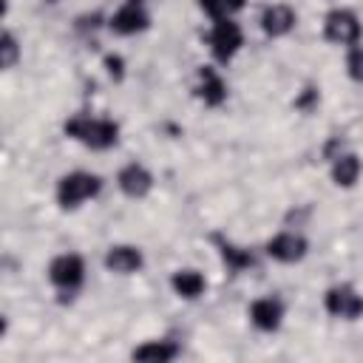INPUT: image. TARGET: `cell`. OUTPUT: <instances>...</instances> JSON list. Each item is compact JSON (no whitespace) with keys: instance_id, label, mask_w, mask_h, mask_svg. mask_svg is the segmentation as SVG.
Listing matches in <instances>:
<instances>
[{"instance_id":"cell-1","label":"cell","mask_w":363,"mask_h":363,"mask_svg":"<svg viewBox=\"0 0 363 363\" xmlns=\"http://www.w3.org/2000/svg\"><path fill=\"white\" fill-rule=\"evenodd\" d=\"M65 133L94 150L113 147L119 139V125L111 119H96V116H74L65 122Z\"/></svg>"},{"instance_id":"cell-2","label":"cell","mask_w":363,"mask_h":363,"mask_svg":"<svg viewBox=\"0 0 363 363\" xmlns=\"http://www.w3.org/2000/svg\"><path fill=\"white\" fill-rule=\"evenodd\" d=\"M99 187H102L99 176L85 173V170H77V173H68V176L60 179V184H57V201L65 210H71V207H79L82 201L94 199L99 193Z\"/></svg>"},{"instance_id":"cell-3","label":"cell","mask_w":363,"mask_h":363,"mask_svg":"<svg viewBox=\"0 0 363 363\" xmlns=\"http://www.w3.org/2000/svg\"><path fill=\"white\" fill-rule=\"evenodd\" d=\"M48 278H51V284L60 289V292H77L79 289V284H82V278H85V264H82V258L77 255V252H62V255H57L54 261H51V267H48Z\"/></svg>"},{"instance_id":"cell-4","label":"cell","mask_w":363,"mask_h":363,"mask_svg":"<svg viewBox=\"0 0 363 363\" xmlns=\"http://www.w3.org/2000/svg\"><path fill=\"white\" fill-rule=\"evenodd\" d=\"M323 34H326V40H332L337 45H357L363 28H360V20L349 9H335L323 20Z\"/></svg>"},{"instance_id":"cell-5","label":"cell","mask_w":363,"mask_h":363,"mask_svg":"<svg viewBox=\"0 0 363 363\" xmlns=\"http://www.w3.org/2000/svg\"><path fill=\"white\" fill-rule=\"evenodd\" d=\"M210 48H213L216 60H221V62L235 57V51L241 48V28H238V23L233 17L216 20V26L210 31Z\"/></svg>"},{"instance_id":"cell-6","label":"cell","mask_w":363,"mask_h":363,"mask_svg":"<svg viewBox=\"0 0 363 363\" xmlns=\"http://www.w3.org/2000/svg\"><path fill=\"white\" fill-rule=\"evenodd\" d=\"M326 312L335 315V318H346V320H354L363 315V295H357L352 286L340 284V286H332L326 292Z\"/></svg>"},{"instance_id":"cell-7","label":"cell","mask_w":363,"mask_h":363,"mask_svg":"<svg viewBox=\"0 0 363 363\" xmlns=\"http://www.w3.org/2000/svg\"><path fill=\"white\" fill-rule=\"evenodd\" d=\"M267 255L281 264H295L306 255V241L298 233H278L267 241Z\"/></svg>"},{"instance_id":"cell-8","label":"cell","mask_w":363,"mask_h":363,"mask_svg":"<svg viewBox=\"0 0 363 363\" xmlns=\"http://www.w3.org/2000/svg\"><path fill=\"white\" fill-rule=\"evenodd\" d=\"M147 23H150V17H147L145 6L139 0H128L111 17V31H116V34H136V31H145Z\"/></svg>"},{"instance_id":"cell-9","label":"cell","mask_w":363,"mask_h":363,"mask_svg":"<svg viewBox=\"0 0 363 363\" xmlns=\"http://www.w3.org/2000/svg\"><path fill=\"white\" fill-rule=\"evenodd\" d=\"M281 318H284V303H281L278 298H272V295L258 298V301H252V306H250V320H252L261 332H275V329L281 326Z\"/></svg>"},{"instance_id":"cell-10","label":"cell","mask_w":363,"mask_h":363,"mask_svg":"<svg viewBox=\"0 0 363 363\" xmlns=\"http://www.w3.org/2000/svg\"><path fill=\"white\" fill-rule=\"evenodd\" d=\"M116 182H119V190H122L125 196H130V199H142V196H147L150 187H153V176L147 173V167H142V164H136V162H130L128 167H122Z\"/></svg>"},{"instance_id":"cell-11","label":"cell","mask_w":363,"mask_h":363,"mask_svg":"<svg viewBox=\"0 0 363 363\" xmlns=\"http://www.w3.org/2000/svg\"><path fill=\"white\" fill-rule=\"evenodd\" d=\"M142 264H145L142 250H139V247H130V244H116V247H111V250L105 252V267H108L111 272H119V275H130V272H136Z\"/></svg>"},{"instance_id":"cell-12","label":"cell","mask_w":363,"mask_h":363,"mask_svg":"<svg viewBox=\"0 0 363 363\" xmlns=\"http://www.w3.org/2000/svg\"><path fill=\"white\" fill-rule=\"evenodd\" d=\"M295 11H292V6H286V3H275V6H269V9H264V14H261V28L269 34V37H284V34H289L292 28H295Z\"/></svg>"},{"instance_id":"cell-13","label":"cell","mask_w":363,"mask_h":363,"mask_svg":"<svg viewBox=\"0 0 363 363\" xmlns=\"http://www.w3.org/2000/svg\"><path fill=\"white\" fill-rule=\"evenodd\" d=\"M196 94L204 105H221L227 99V85L221 79V74L216 68H201L199 71V85H196Z\"/></svg>"},{"instance_id":"cell-14","label":"cell","mask_w":363,"mask_h":363,"mask_svg":"<svg viewBox=\"0 0 363 363\" xmlns=\"http://www.w3.org/2000/svg\"><path fill=\"white\" fill-rule=\"evenodd\" d=\"M360 176V159L354 153H340L335 156V164H332V179L337 187H352Z\"/></svg>"},{"instance_id":"cell-15","label":"cell","mask_w":363,"mask_h":363,"mask_svg":"<svg viewBox=\"0 0 363 363\" xmlns=\"http://www.w3.org/2000/svg\"><path fill=\"white\" fill-rule=\"evenodd\" d=\"M176 354H179V349L170 340H147V343H142V346L133 349V360H153V363L173 360Z\"/></svg>"},{"instance_id":"cell-16","label":"cell","mask_w":363,"mask_h":363,"mask_svg":"<svg viewBox=\"0 0 363 363\" xmlns=\"http://www.w3.org/2000/svg\"><path fill=\"white\" fill-rule=\"evenodd\" d=\"M170 286H173L176 295H182V298H199L207 284H204V278H201L196 269H179V272H173Z\"/></svg>"},{"instance_id":"cell-17","label":"cell","mask_w":363,"mask_h":363,"mask_svg":"<svg viewBox=\"0 0 363 363\" xmlns=\"http://www.w3.org/2000/svg\"><path fill=\"white\" fill-rule=\"evenodd\" d=\"M218 250H221V258L230 269H244V267H252V255L241 247H233L227 241H218Z\"/></svg>"},{"instance_id":"cell-18","label":"cell","mask_w":363,"mask_h":363,"mask_svg":"<svg viewBox=\"0 0 363 363\" xmlns=\"http://www.w3.org/2000/svg\"><path fill=\"white\" fill-rule=\"evenodd\" d=\"M199 6L213 17V20H221V17H233L244 0H199Z\"/></svg>"},{"instance_id":"cell-19","label":"cell","mask_w":363,"mask_h":363,"mask_svg":"<svg viewBox=\"0 0 363 363\" xmlns=\"http://www.w3.org/2000/svg\"><path fill=\"white\" fill-rule=\"evenodd\" d=\"M346 71L354 82H363V48H352L346 57Z\"/></svg>"},{"instance_id":"cell-20","label":"cell","mask_w":363,"mask_h":363,"mask_svg":"<svg viewBox=\"0 0 363 363\" xmlns=\"http://www.w3.org/2000/svg\"><path fill=\"white\" fill-rule=\"evenodd\" d=\"M17 60V43L11 34H3V45H0V62L3 68H11V62Z\"/></svg>"},{"instance_id":"cell-21","label":"cell","mask_w":363,"mask_h":363,"mask_svg":"<svg viewBox=\"0 0 363 363\" xmlns=\"http://www.w3.org/2000/svg\"><path fill=\"white\" fill-rule=\"evenodd\" d=\"M105 65H108V71H111V74H116V77L122 74V60H119V57H108V60H105Z\"/></svg>"}]
</instances>
